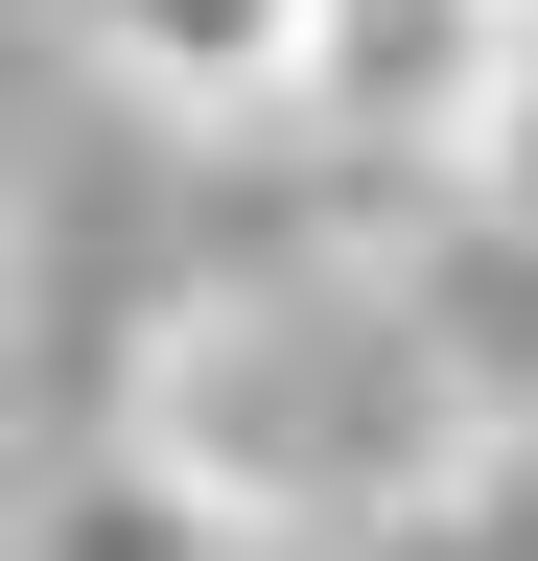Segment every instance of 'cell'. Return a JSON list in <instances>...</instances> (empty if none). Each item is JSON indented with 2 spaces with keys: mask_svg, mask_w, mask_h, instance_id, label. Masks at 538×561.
Instances as JSON below:
<instances>
[{
  "mask_svg": "<svg viewBox=\"0 0 538 561\" xmlns=\"http://www.w3.org/2000/svg\"><path fill=\"white\" fill-rule=\"evenodd\" d=\"M164 445L234 491L257 538H328V515H398L468 421H445V375L398 351V305L375 280H328V305H187L164 328Z\"/></svg>",
  "mask_w": 538,
  "mask_h": 561,
  "instance_id": "1",
  "label": "cell"
},
{
  "mask_svg": "<svg viewBox=\"0 0 538 561\" xmlns=\"http://www.w3.org/2000/svg\"><path fill=\"white\" fill-rule=\"evenodd\" d=\"M538 94V0H305V140L328 187H468Z\"/></svg>",
  "mask_w": 538,
  "mask_h": 561,
  "instance_id": "2",
  "label": "cell"
},
{
  "mask_svg": "<svg viewBox=\"0 0 538 561\" xmlns=\"http://www.w3.org/2000/svg\"><path fill=\"white\" fill-rule=\"evenodd\" d=\"M375 305H398V351L445 375V421H468V445H515V421H538V210H515L492 164H468V187H422V210L375 234Z\"/></svg>",
  "mask_w": 538,
  "mask_h": 561,
  "instance_id": "3",
  "label": "cell"
},
{
  "mask_svg": "<svg viewBox=\"0 0 538 561\" xmlns=\"http://www.w3.org/2000/svg\"><path fill=\"white\" fill-rule=\"evenodd\" d=\"M94 70L141 117H305V0H94Z\"/></svg>",
  "mask_w": 538,
  "mask_h": 561,
  "instance_id": "4",
  "label": "cell"
},
{
  "mask_svg": "<svg viewBox=\"0 0 538 561\" xmlns=\"http://www.w3.org/2000/svg\"><path fill=\"white\" fill-rule=\"evenodd\" d=\"M492 187H515V210H538V94H515V140H492Z\"/></svg>",
  "mask_w": 538,
  "mask_h": 561,
  "instance_id": "5",
  "label": "cell"
}]
</instances>
